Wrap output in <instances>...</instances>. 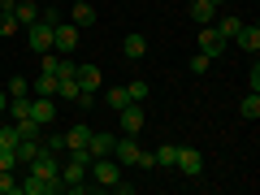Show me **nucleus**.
I'll return each mask as SVG.
<instances>
[{
  "label": "nucleus",
  "instance_id": "f257e3e1",
  "mask_svg": "<svg viewBox=\"0 0 260 195\" xmlns=\"http://www.w3.org/2000/svg\"><path fill=\"white\" fill-rule=\"evenodd\" d=\"M87 178H95V186L113 191V186H117V178H121V165H117L113 156H95L91 165H87Z\"/></svg>",
  "mask_w": 260,
  "mask_h": 195
},
{
  "label": "nucleus",
  "instance_id": "f03ea898",
  "mask_svg": "<svg viewBox=\"0 0 260 195\" xmlns=\"http://www.w3.org/2000/svg\"><path fill=\"white\" fill-rule=\"evenodd\" d=\"M87 143H91V126H83V121H78V126L65 130V152H70L74 160H87V165H91V152H87Z\"/></svg>",
  "mask_w": 260,
  "mask_h": 195
},
{
  "label": "nucleus",
  "instance_id": "7ed1b4c3",
  "mask_svg": "<svg viewBox=\"0 0 260 195\" xmlns=\"http://www.w3.org/2000/svg\"><path fill=\"white\" fill-rule=\"evenodd\" d=\"M87 186H91V182H87V160H74V156H70V160H65V165H61V191H87Z\"/></svg>",
  "mask_w": 260,
  "mask_h": 195
},
{
  "label": "nucleus",
  "instance_id": "20e7f679",
  "mask_svg": "<svg viewBox=\"0 0 260 195\" xmlns=\"http://www.w3.org/2000/svg\"><path fill=\"white\" fill-rule=\"evenodd\" d=\"M74 48H78V26H74V22H56V26H52V52L70 56Z\"/></svg>",
  "mask_w": 260,
  "mask_h": 195
},
{
  "label": "nucleus",
  "instance_id": "39448f33",
  "mask_svg": "<svg viewBox=\"0 0 260 195\" xmlns=\"http://www.w3.org/2000/svg\"><path fill=\"white\" fill-rule=\"evenodd\" d=\"M139 156H143V148H139L135 135H121V139L113 143V160H117L121 169H126V165H139Z\"/></svg>",
  "mask_w": 260,
  "mask_h": 195
},
{
  "label": "nucleus",
  "instance_id": "423d86ee",
  "mask_svg": "<svg viewBox=\"0 0 260 195\" xmlns=\"http://www.w3.org/2000/svg\"><path fill=\"white\" fill-rule=\"evenodd\" d=\"M26 44H30V52H52V26H48L44 18L30 22L26 26Z\"/></svg>",
  "mask_w": 260,
  "mask_h": 195
},
{
  "label": "nucleus",
  "instance_id": "0eeeda50",
  "mask_svg": "<svg viewBox=\"0 0 260 195\" xmlns=\"http://www.w3.org/2000/svg\"><path fill=\"white\" fill-rule=\"evenodd\" d=\"M174 169H182L186 178H200V174H204V152H200V148H178Z\"/></svg>",
  "mask_w": 260,
  "mask_h": 195
},
{
  "label": "nucleus",
  "instance_id": "6e6552de",
  "mask_svg": "<svg viewBox=\"0 0 260 195\" xmlns=\"http://www.w3.org/2000/svg\"><path fill=\"white\" fill-rule=\"evenodd\" d=\"M56 191H61V178H39V174H30L26 182H22L18 195H56Z\"/></svg>",
  "mask_w": 260,
  "mask_h": 195
},
{
  "label": "nucleus",
  "instance_id": "1a4fd4ad",
  "mask_svg": "<svg viewBox=\"0 0 260 195\" xmlns=\"http://www.w3.org/2000/svg\"><path fill=\"white\" fill-rule=\"evenodd\" d=\"M74 78H78V91H100V83H104V74H100V65H74Z\"/></svg>",
  "mask_w": 260,
  "mask_h": 195
},
{
  "label": "nucleus",
  "instance_id": "9d476101",
  "mask_svg": "<svg viewBox=\"0 0 260 195\" xmlns=\"http://www.w3.org/2000/svg\"><path fill=\"white\" fill-rule=\"evenodd\" d=\"M117 117H121V135H139L143 121H148V113H143V104H126Z\"/></svg>",
  "mask_w": 260,
  "mask_h": 195
},
{
  "label": "nucleus",
  "instance_id": "9b49d317",
  "mask_svg": "<svg viewBox=\"0 0 260 195\" xmlns=\"http://www.w3.org/2000/svg\"><path fill=\"white\" fill-rule=\"evenodd\" d=\"M230 44H239L243 52H251V56H256V52H260V26H256V22H243V26H239V35H234Z\"/></svg>",
  "mask_w": 260,
  "mask_h": 195
},
{
  "label": "nucleus",
  "instance_id": "f8f14e48",
  "mask_svg": "<svg viewBox=\"0 0 260 195\" xmlns=\"http://www.w3.org/2000/svg\"><path fill=\"white\" fill-rule=\"evenodd\" d=\"M186 13H191L195 26H213V22H217V5H213V0H191Z\"/></svg>",
  "mask_w": 260,
  "mask_h": 195
},
{
  "label": "nucleus",
  "instance_id": "ddd939ff",
  "mask_svg": "<svg viewBox=\"0 0 260 195\" xmlns=\"http://www.w3.org/2000/svg\"><path fill=\"white\" fill-rule=\"evenodd\" d=\"M200 52L204 56H221L225 52V39L217 35V26H200Z\"/></svg>",
  "mask_w": 260,
  "mask_h": 195
},
{
  "label": "nucleus",
  "instance_id": "4468645a",
  "mask_svg": "<svg viewBox=\"0 0 260 195\" xmlns=\"http://www.w3.org/2000/svg\"><path fill=\"white\" fill-rule=\"evenodd\" d=\"M52 117H56V104L48 100V95H35V100H30V121H39V126H48Z\"/></svg>",
  "mask_w": 260,
  "mask_h": 195
},
{
  "label": "nucleus",
  "instance_id": "2eb2a0df",
  "mask_svg": "<svg viewBox=\"0 0 260 195\" xmlns=\"http://www.w3.org/2000/svg\"><path fill=\"white\" fill-rule=\"evenodd\" d=\"M70 22H74L78 30H83V26H95V9H91V0H74V9H70Z\"/></svg>",
  "mask_w": 260,
  "mask_h": 195
},
{
  "label": "nucleus",
  "instance_id": "dca6fc26",
  "mask_svg": "<svg viewBox=\"0 0 260 195\" xmlns=\"http://www.w3.org/2000/svg\"><path fill=\"white\" fill-rule=\"evenodd\" d=\"M113 135H104V130H91V143H87V152H91V160L95 156H113Z\"/></svg>",
  "mask_w": 260,
  "mask_h": 195
},
{
  "label": "nucleus",
  "instance_id": "f3484780",
  "mask_svg": "<svg viewBox=\"0 0 260 195\" xmlns=\"http://www.w3.org/2000/svg\"><path fill=\"white\" fill-rule=\"evenodd\" d=\"M22 30V22L13 18V0H0V35L9 39V35H18Z\"/></svg>",
  "mask_w": 260,
  "mask_h": 195
},
{
  "label": "nucleus",
  "instance_id": "a211bd4d",
  "mask_svg": "<svg viewBox=\"0 0 260 195\" xmlns=\"http://www.w3.org/2000/svg\"><path fill=\"white\" fill-rule=\"evenodd\" d=\"M121 52H126V56H130V61H139V56H143V52H148V39H143V35H139V30H130V35H126V39H121Z\"/></svg>",
  "mask_w": 260,
  "mask_h": 195
},
{
  "label": "nucleus",
  "instance_id": "6ab92c4d",
  "mask_svg": "<svg viewBox=\"0 0 260 195\" xmlns=\"http://www.w3.org/2000/svg\"><path fill=\"white\" fill-rule=\"evenodd\" d=\"M13 18H18L22 26H30V22H39V5L35 0H13Z\"/></svg>",
  "mask_w": 260,
  "mask_h": 195
},
{
  "label": "nucleus",
  "instance_id": "aec40b11",
  "mask_svg": "<svg viewBox=\"0 0 260 195\" xmlns=\"http://www.w3.org/2000/svg\"><path fill=\"white\" fill-rule=\"evenodd\" d=\"M213 26H217V35H221L225 44H230V39L239 35V26H243V18H234V13H221V18H217Z\"/></svg>",
  "mask_w": 260,
  "mask_h": 195
},
{
  "label": "nucleus",
  "instance_id": "412c9836",
  "mask_svg": "<svg viewBox=\"0 0 260 195\" xmlns=\"http://www.w3.org/2000/svg\"><path fill=\"white\" fill-rule=\"evenodd\" d=\"M5 113H9V121H22V117H30V95H9Z\"/></svg>",
  "mask_w": 260,
  "mask_h": 195
},
{
  "label": "nucleus",
  "instance_id": "4be33fe9",
  "mask_svg": "<svg viewBox=\"0 0 260 195\" xmlns=\"http://www.w3.org/2000/svg\"><path fill=\"white\" fill-rule=\"evenodd\" d=\"M104 104H109L113 113H121L130 104V91H126V87H109V91H104Z\"/></svg>",
  "mask_w": 260,
  "mask_h": 195
},
{
  "label": "nucleus",
  "instance_id": "5701e85b",
  "mask_svg": "<svg viewBox=\"0 0 260 195\" xmlns=\"http://www.w3.org/2000/svg\"><path fill=\"white\" fill-rule=\"evenodd\" d=\"M30 91H35V95H48V100H52V95H56V74H39L35 83H30Z\"/></svg>",
  "mask_w": 260,
  "mask_h": 195
},
{
  "label": "nucleus",
  "instance_id": "b1692460",
  "mask_svg": "<svg viewBox=\"0 0 260 195\" xmlns=\"http://www.w3.org/2000/svg\"><path fill=\"white\" fill-rule=\"evenodd\" d=\"M239 113H243V117H247V121H256V117H260V91H247V95H243Z\"/></svg>",
  "mask_w": 260,
  "mask_h": 195
},
{
  "label": "nucleus",
  "instance_id": "393cba45",
  "mask_svg": "<svg viewBox=\"0 0 260 195\" xmlns=\"http://www.w3.org/2000/svg\"><path fill=\"white\" fill-rule=\"evenodd\" d=\"M152 156H156V165H165V169H174V160H178V143H160V148L152 152Z\"/></svg>",
  "mask_w": 260,
  "mask_h": 195
},
{
  "label": "nucleus",
  "instance_id": "a878e982",
  "mask_svg": "<svg viewBox=\"0 0 260 195\" xmlns=\"http://www.w3.org/2000/svg\"><path fill=\"white\" fill-rule=\"evenodd\" d=\"M13 130H18V139H39V121H30V117H22V121H13Z\"/></svg>",
  "mask_w": 260,
  "mask_h": 195
},
{
  "label": "nucleus",
  "instance_id": "bb28decb",
  "mask_svg": "<svg viewBox=\"0 0 260 195\" xmlns=\"http://www.w3.org/2000/svg\"><path fill=\"white\" fill-rule=\"evenodd\" d=\"M22 191V182L13 178V169H0V195H18Z\"/></svg>",
  "mask_w": 260,
  "mask_h": 195
},
{
  "label": "nucleus",
  "instance_id": "cd10ccee",
  "mask_svg": "<svg viewBox=\"0 0 260 195\" xmlns=\"http://www.w3.org/2000/svg\"><path fill=\"white\" fill-rule=\"evenodd\" d=\"M126 91H130V104H143V100H148V83H143V78L126 83Z\"/></svg>",
  "mask_w": 260,
  "mask_h": 195
},
{
  "label": "nucleus",
  "instance_id": "c85d7f7f",
  "mask_svg": "<svg viewBox=\"0 0 260 195\" xmlns=\"http://www.w3.org/2000/svg\"><path fill=\"white\" fill-rule=\"evenodd\" d=\"M5 95H30V78H9V91Z\"/></svg>",
  "mask_w": 260,
  "mask_h": 195
},
{
  "label": "nucleus",
  "instance_id": "c756f323",
  "mask_svg": "<svg viewBox=\"0 0 260 195\" xmlns=\"http://www.w3.org/2000/svg\"><path fill=\"white\" fill-rule=\"evenodd\" d=\"M208 65H213V56L195 52V56H191V74H208Z\"/></svg>",
  "mask_w": 260,
  "mask_h": 195
},
{
  "label": "nucleus",
  "instance_id": "7c9ffc66",
  "mask_svg": "<svg viewBox=\"0 0 260 195\" xmlns=\"http://www.w3.org/2000/svg\"><path fill=\"white\" fill-rule=\"evenodd\" d=\"M44 148H48V152H65V135H48Z\"/></svg>",
  "mask_w": 260,
  "mask_h": 195
},
{
  "label": "nucleus",
  "instance_id": "2f4dec72",
  "mask_svg": "<svg viewBox=\"0 0 260 195\" xmlns=\"http://www.w3.org/2000/svg\"><path fill=\"white\" fill-rule=\"evenodd\" d=\"M5 104H9V95H5V91H0V113H5Z\"/></svg>",
  "mask_w": 260,
  "mask_h": 195
},
{
  "label": "nucleus",
  "instance_id": "473e14b6",
  "mask_svg": "<svg viewBox=\"0 0 260 195\" xmlns=\"http://www.w3.org/2000/svg\"><path fill=\"white\" fill-rule=\"evenodd\" d=\"M213 5H217V9H221V5H225V0H213Z\"/></svg>",
  "mask_w": 260,
  "mask_h": 195
},
{
  "label": "nucleus",
  "instance_id": "72a5a7b5",
  "mask_svg": "<svg viewBox=\"0 0 260 195\" xmlns=\"http://www.w3.org/2000/svg\"><path fill=\"white\" fill-rule=\"evenodd\" d=\"M0 126H5V113H0Z\"/></svg>",
  "mask_w": 260,
  "mask_h": 195
},
{
  "label": "nucleus",
  "instance_id": "f704fd0d",
  "mask_svg": "<svg viewBox=\"0 0 260 195\" xmlns=\"http://www.w3.org/2000/svg\"><path fill=\"white\" fill-rule=\"evenodd\" d=\"M186 5H191V0H186Z\"/></svg>",
  "mask_w": 260,
  "mask_h": 195
}]
</instances>
